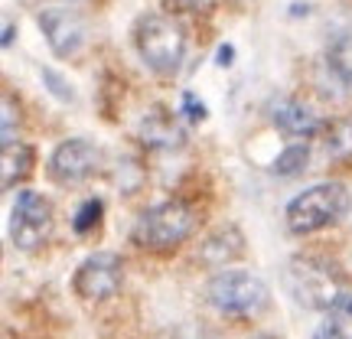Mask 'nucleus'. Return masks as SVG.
<instances>
[{"instance_id": "nucleus-1", "label": "nucleus", "mask_w": 352, "mask_h": 339, "mask_svg": "<svg viewBox=\"0 0 352 339\" xmlns=\"http://www.w3.org/2000/svg\"><path fill=\"white\" fill-rule=\"evenodd\" d=\"M134 46L138 56L147 63L151 72L157 76H176L183 56H186V33L166 13H147L134 26Z\"/></svg>"}, {"instance_id": "nucleus-2", "label": "nucleus", "mask_w": 352, "mask_h": 339, "mask_svg": "<svg viewBox=\"0 0 352 339\" xmlns=\"http://www.w3.org/2000/svg\"><path fill=\"white\" fill-rule=\"evenodd\" d=\"M209 303L222 316L232 320H254L267 310L271 290L252 271H222L209 281Z\"/></svg>"}, {"instance_id": "nucleus-3", "label": "nucleus", "mask_w": 352, "mask_h": 339, "mask_svg": "<svg viewBox=\"0 0 352 339\" xmlns=\"http://www.w3.org/2000/svg\"><path fill=\"white\" fill-rule=\"evenodd\" d=\"M192 226H196L192 209L186 202L170 199L140 212V219L134 222V232H131V241L144 252H166V248L183 245L192 235Z\"/></svg>"}, {"instance_id": "nucleus-4", "label": "nucleus", "mask_w": 352, "mask_h": 339, "mask_svg": "<svg viewBox=\"0 0 352 339\" xmlns=\"http://www.w3.org/2000/svg\"><path fill=\"white\" fill-rule=\"evenodd\" d=\"M346 206H349V196L342 183H316L287 202V228L294 235L320 232V228L340 222Z\"/></svg>"}, {"instance_id": "nucleus-5", "label": "nucleus", "mask_w": 352, "mask_h": 339, "mask_svg": "<svg viewBox=\"0 0 352 339\" xmlns=\"http://www.w3.org/2000/svg\"><path fill=\"white\" fill-rule=\"evenodd\" d=\"M287 294L307 310H327L336 300L342 274L323 258H294L287 264Z\"/></svg>"}, {"instance_id": "nucleus-6", "label": "nucleus", "mask_w": 352, "mask_h": 339, "mask_svg": "<svg viewBox=\"0 0 352 339\" xmlns=\"http://www.w3.org/2000/svg\"><path fill=\"white\" fill-rule=\"evenodd\" d=\"M52 228V206L46 196L26 189L16 196V206L10 212V239L20 252H36L46 241Z\"/></svg>"}, {"instance_id": "nucleus-7", "label": "nucleus", "mask_w": 352, "mask_h": 339, "mask_svg": "<svg viewBox=\"0 0 352 339\" xmlns=\"http://www.w3.org/2000/svg\"><path fill=\"white\" fill-rule=\"evenodd\" d=\"M124 284V264L111 252H95L78 264L72 290L82 300H108Z\"/></svg>"}, {"instance_id": "nucleus-8", "label": "nucleus", "mask_w": 352, "mask_h": 339, "mask_svg": "<svg viewBox=\"0 0 352 339\" xmlns=\"http://www.w3.org/2000/svg\"><path fill=\"white\" fill-rule=\"evenodd\" d=\"M101 166V153L95 144H88L82 138L63 140L50 157V176L59 186H78L98 173Z\"/></svg>"}, {"instance_id": "nucleus-9", "label": "nucleus", "mask_w": 352, "mask_h": 339, "mask_svg": "<svg viewBox=\"0 0 352 339\" xmlns=\"http://www.w3.org/2000/svg\"><path fill=\"white\" fill-rule=\"evenodd\" d=\"M36 23L43 30L46 43H50V50L59 59H72L85 46V26H82L76 13L59 10V7H46V10L36 13Z\"/></svg>"}, {"instance_id": "nucleus-10", "label": "nucleus", "mask_w": 352, "mask_h": 339, "mask_svg": "<svg viewBox=\"0 0 352 339\" xmlns=\"http://www.w3.org/2000/svg\"><path fill=\"white\" fill-rule=\"evenodd\" d=\"M138 138L151 151H179L186 144V131L173 118V111H166L164 105H157V108H151L140 118Z\"/></svg>"}, {"instance_id": "nucleus-11", "label": "nucleus", "mask_w": 352, "mask_h": 339, "mask_svg": "<svg viewBox=\"0 0 352 339\" xmlns=\"http://www.w3.org/2000/svg\"><path fill=\"white\" fill-rule=\"evenodd\" d=\"M271 124H274L280 134L297 138V140H310L323 131L320 114H316L310 105H303V101H297V98L274 101V108H271Z\"/></svg>"}, {"instance_id": "nucleus-12", "label": "nucleus", "mask_w": 352, "mask_h": 339, "mask_svg": "<svg viewBox=\"0 0 352 339\" xmlns=\"http://www.w3.org/2000/svg\"><path fill=\"white\" fill-rule=\"evenodd\" d=\"M241 248H245V239H241V232L235 226H228V228H219L212 239H206V245H202V261H209V264H228V261H235L241 254Z\"/></svg>"}, {"instance_id": "nucleus-13", "label": "nucleus", "mask_w": 352, "mask_h": 339, "mask_svg": "<svg viewBox=\"0 0 352 339\" xmlns=\"http://www.w3.org/2000/svg\"><path fill=\"white\" fill-rule=\"evenodd\" d=\"M316 336L329 339H352V294H336V300L327 307V316L316 329Z\"/></svg>"}, {"instance_id": "nucleus-14", "label": "nucleus", "mask_w": 352, "mask_h": 339, "mask_svg": "<svg viewBox=\"0 0 352 339\" xmlns=\"http://www.w3.org/2000/svg\"><path fill=\"white\" fill-rule=\"evenodd\" d=\"M323 151L333 164H352V118H333L323 127Z\"/></svg>"}, {"instance_id": "nucleus-15", "label": "nucleus", "mask_w": 352, "mask_h": 339, "mask_svg": "<svg viewBox=\"0 0 352 339\" xmlns=\"http://www.w3.org/2000/svg\"><path fill=\"white\" fill-rule=\"evenodd\" d=\"M3 189H13L20 179H26V173L33 170V147L26 144H3Z\"/></svg>"}, {"instance_id": "nucleus-16", "label": "nucleus", "mask_w": 352, "mask_h": 339, "mask_svg": "<svg viewBox=\"0 0 352 339\" xmlns=\"http://www.w3.org/2000/svg\"><path fill=\"white\" fill-rule=\"evenodd\" d=\"M310 160V147L307 144H290L277 153V160L271 164V173L274 176H297Z\"/></svg>"}, {"instance_id": "nucleus-17", "label": "nucleus", "mask_w": 352, "mask_h": 339, "mask_svg": "<svg viewBox=\"0 0 352 339\" xmlns=\"http://www.w3.org/2000/svg\"><path fill=\"white\" fill-rule=\"evenodd\" d=\"M101 212H104V202L101 199H85L82 206H78L76 219H72V228H76L78 235H85V232H91V228L101 222Z\"/></svg>"}, {"instance_id": "nucleus-18", "label": "nucleus", "mask_w": 352, "mask_h": 339, "mask_svg": "<svg viewBox=\"0 0 352 339\" xmlns=\"http://www.w3.org/2000/svg\"><path fill=\"white\" fill-rule=\"evenodd\" d=\"M43 82L52 88V95H56L59 101H76V95H72V85H65V82L56 76L52 69H43Z\"/></svg>"}, {"instance_id": "nucleus-19", "label": "nucleus", "mask_w": 352, "mask_h": 339, "mask_svg": "<svg viewBox=\"0 0 352 339\" xmlns=\"http://www.w3.org/2000/svg\"><path fill=\"white\" fill-rule=\"evenodd\" d=\"M13 127H20V111H13V98L3 95V144L13 140Z\"/></svg>"}, {"instance_id": "nucleus-20", "label": "nucleus", "mask_w": 352, "mask_h": 339, "mask_svg": "<svg viewBox=\"0 0 352 339\" xmlns=\"http://www.w3.org/2000/svg\"><path fill=\"white\" fill-rule=\"evenodd\" d=\"M183 111H186L192 121H202V118H206V105H202V101H196L189 91H183Z\"/></svg>"}, {"instance_id": "nucleus-21", "label": "nucleus", "mask_w": 352, "mask_h": 339, "mask_svg": "<svg viewBox=\"0 0 352 339\" xmlns=\"http://www.w3.org/2000/svg\"><path fill=\"white\" fill-rule=\"evenodd\" d=\"M179 7H186V10H206V7H212L215 0H176Z\"/></svg>"}, {"instance_id": "nucleus-22", "label": "nucleus", "mask_w": 352, "mask_h": 339, "mask_svg": "<svg viewBox=\"0 0 352 339\" xmlns=\"http://www.w3.org/2000/svg\"><path fill=\"white\" fill-rule=\"evenodd\" d=\"M228 59H232V46H222V50H219V63L226 65Z\"/></svg>"}, {"instance_id": "nucleus-23", "label": "nucleus", "mask_w": 352, "mask_h": 339, "mask_svg": "<svg viewBox=\"0 0 352 339\" xmlns=\"http://www.w3.org/2000/svg\"><path fill=\"white\" fill-rule=\"evenodd\" d=\"M10 43H13V26L7 23L3 26V46H10Z\"/></svg>"}, {"instance_id": "nucleus-24", "label": "nucleus", "mask_w": 352, "mask_h": 339, "mask_svg": "<svg viewBox=\"0 0 352 339\" xmlns=\"http://www.w3.org/2000/svg\"><path fill=\"white\" fill-rule=\"evenodd\" d=\"M26 7H36V3H50V0H23Z\"/></svg>"}]
</instances>
